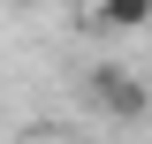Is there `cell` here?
Listing matches in <instances>:
<instances>
[{
	"mask_svg": "<svg viewBox=\"0 0 152 144\" xmlns=\"http://www.w3.org/2000/svg\"><path fill=\"white\" fill-rule=\"evenodd\" d=\"M84 91H91V106L114 114V121H145V114H152L145 76H129V68H91V76H84Z\"/></svg>",
	"mask_w": 152,
	"mask_h": 144,
	"instance_id": "cell-1",
	"label": "cell"
},
{
	"mask_svg": "<svg viewBox=\"0 0 152 144\" xmlns=\"http://www.w3.org/2000/svg\"><path fill=\"white\" fill-rule=\"evenodd\" d=\"M99 31H152V0H99Z\"/></svg>",
	"mask_w": 152,
	"mask_h": 144,
	"instance_id": "cell-2",
	"label": "cell"
},
{
	"mask_svg": "<svg viewBox=\"0 0 152 144\" xmlns=\"http://www.w3.org/2000/svg\"><path fill=\"white\" fill-rule=\"evenodd\" d=\"M31 144H38V137H31Z\"/></svg>",
	"mask_w": 152,
	"mask_h": 144,
	"instance_id": "cell-5",
	"label": "cell"
},
{
	"mask_svg": "<svg viewBox=\"0 0 152 144\" xmlns=\"http://www.w3.org/2000/svg\"><path fill=\"white\" fill-rule=\"evenodd\" d=\"M145 91H152V68H145Z\"/></svg>",
	"mask_w": 152,
	"mask_h": 144,
	"instance_id": "cell-4",
	"label": "cell"
},
{
	"mask_svg": "<svg viewBox=\"0 0 152 144\" xmlns=\"http://www.w3.org/2000/svg\"><path fill=\"white\" fill-rule=\"evenodd\" d=\"M15 8H38V0H15Z\"/></svg>",
	"mask_w": 152,
	"mask_h": 144,
	"instance_id": "cell-3",
	"label": "cell"
}]
</instances>
